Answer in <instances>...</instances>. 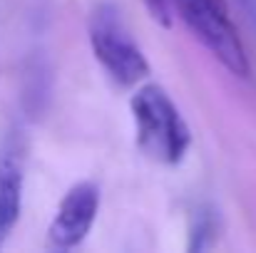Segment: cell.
I'll use <instances>...</instances> for the list:
<instances>
[{
  "instance_id": "6da1fadb",
  "label": "cell",
  "mask_w": 256,
  "mask_h": 253,
  "mask_svg": "<svg viewBox=\"0 0 256 253\" xmlns=\"http://www.w3.org/2000/svg\"><path fill=\"white\" fill-rule=\"evenodd\" d=\"M130 107L140 152L160 164H179L192 144V134L170 94L160 84H144L132 94Z\"/></svg>"
},
{
  "instance_id": "52a82bcc",
  "label": "cell",
  "mask_w": 256,
  "mask_h": 253,
  "mask_svg": "<svg viewBox=\"0 0 256 253\" xmlns=\"http://www.w3.org/2000/svg\"><path fill=\"white\" fill-rule=\"evenodd\" d=\"M142 2H144V7L150 10V15H152V20H154L157 25L172 27V15H170L167 0H142Z\"/></svg>"
},
{
  "instance_id": "3957f363",
  "label": "cell",
  "mask_w": 256,
  "mask_h": 253,
  "mask_svg": "<svg viewBox=\"0 0 256 253\" xmlns=\"http://www.w3.org/2000/svg\"><path fill=\"white\" fill-rule=\"evenodd\" d=\"M194 35L214 52V57L236 77L252 75V62L229 17L224 0H174Z\"/></svg>"
},
{
  "instance_id": "8992f818",
  "label": "cell",
  "mask_w": 256,
  "mask_h": 253,
  "mask_svg": "<svg viewBox=\"0 0 256 253\" xmlns=\"http://www.w3.org/2000/svg\"><path fill=\"white\" fill-rule=\"evenodd\" d=\"M212 239H214V221L209 214L199 216L196 226L192 229V244H189V251H202V249H209L212 246Z\"/></svg>"
},
{
  "instance_id": "5b68a950",
  "label": "cell",
  "mask_w": 256,
  "mask_h": 253,
  "mask_svg": "<svg viewBox=\"0 0 256 253\" xmlns=\"http://www.w3.org/2000/svg\"><path fill=\"white\" fill-rule=\"evenodd\" d=\"M22 201V167L15 154L0 159V236L5 239L20 216Z\"/></svg>"
},
{
  "instance_id": "7a4b0ae2",
  "label": "cell",
  "mask_w": 256,
  "mask_h": 253,
  "mask_svg": "<svg viewBox=\"0 0 256 253\" xmlns=\"http://www.w3.org/2000/svg\"><path fill=\"white\" fill-rule=\"evenodd\" d=\"M90 45L97 62L120 84H137L150 75V62L124 30L112 2H102L90 17Z\"/></svg>"
},
{
  "instance_id": "277c9868",
  "label": "cell",
  "mask_w": 256,
  "mask_h": 253,
  "mask_svg": "<svg viewBox=\"0 0 256 253\" xmlns=\"http://www.w3.org/2000/svg\"><path fill=\"white\" fill-rule=\"evenodd\" d=\"M100 209V189L92 181L75 184L60 201L58 214L50 224V241L60 249H72L82 244Z\"/></svg>"
}]
</instances>
